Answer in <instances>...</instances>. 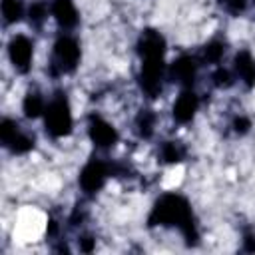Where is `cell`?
I'll return each instance as SVG.
<instances>
[{
  "mask_svg": "<svg viewBox=\"0 0 255 255\" xmlns=\"http://www.w3.org/2000/svg\"><path fill=\"white\" fill-rule=\"evenodd\" d=\"M149 221H151V225H177L181 229V233L185 235V239H189V241L197 239L189 203L181 195H175V193L163 195L155 203V207L149 215Z\"/></svg>",
  "mask_w": 255,
  "mask_h": 255,
  "instance_id": "6da1fadb",
  "label": "cell"
},
{
  "mask_svg": "<svg viewBox=\"0 0 255 255\" xmlns=\"http://www.w3.org/2000/svg\"><path fill=\"white\" fill-rule=\"evenodd\" d=\"M44 120H46V129L52 135L62 137V135L70 133V129H72V114H70V106H68L64 96H58L50 104H46Z\"/></svg>",
  "mask_w": 255,
  "mask_h": 255,
  "instance_id": "7a4b0ae2",
  "label": "cell"
},
{
  "mask_svg": "<svg viewBox=\"0 0 255 255\" xmlns=\"http://www.w3.org/2000/svg\"><path fill=\"white\" fill-rule=\"evenodd\" d=\"M80 62V46L74 38L62 36L54 44V68L60 72H72Z\"/></svg>",
  "mask_w": 255,
  "mask_h": 255,
  "instance_id": "3957f363",
  "label": "cell"
},
{
  "mask_svg": "<svg viewBox=\"0 0 255 255\" xmlns=\"http://www.w3.org/2000/svg\"><path fill=\"white\" fill-rule=\"evenodd\" d=\"M161 76H163V58H143L141 72H139V84L141 90L155 98L161 90Z\"/></svg>",
  "mask_w": 255,
  "mask_h": 255,
  "instance_id": "277c9868",
  "label": "cell"
},
{
  "mask_svg": "<svg viewBox=\"0 0 255 255\" xmlns=\"http://www.w3.org/2000/svg\"><path fill=\"white\" fill-rule=\"evenodd\" d=\"M0 139L14 153H26V151H30L34 147V139L28 137L18 128V124L12 122V120H2V124H0Z\"/></svg>",
  "mask_w": 255,
  "mask_h": 255,
  "instance_id": "5b68a950",
  "label": "cell"
},
{
  "mask_svg": "<svg viewBox=\"0 0 255 255\" xmlns=\"http://www.w3.org/2000/svg\"><path fill=\"white\" fill-rule=\"evenodd\" d=\"M108 173H110V165H108V163H104V161H100V159H92V161L82 169V173H80V185H82V189H84L86 193L98 191V189L104 185Z\"/></svg>",
  "mask_w": 255,
  "mask_h": 255,
  "instance_id": "8992f818",
  "label": "cell"
},
{
  "mask_svg": "<svg viewBox=\"0 0 255 255\" xmlns=\"http://www.w3.org/2000/svg\"><path fill=\"white\" fill-rule=\"evenodd\" d=\"M8 54H10V60L14 64L16 70L20 72H28L30 66H32V42L26 38V36H14L10 40V46H8Z\"/></svg>",
  "mask_w": 255,
  "mask_h": 255,
  "instance_id": "52a82bcc",
  "label": "cell"
},
{
  "mask_svg": "<svg viewBox=\"0 0 255 255\" xmlns=\"http://www.w3.org/2000/svg\"><path fill=\"white\" fill-rule=\"evenodd\" d=\"M88 129H90L92 141L96 145H100V147H110V145H114L118 141V131L114 129V126L108 124L106 120L98 118V116H92Z\"/></svg>",
  "mask_w": 255,
  "mask_h": 255,
  "instance_id": "ba28073f",
  "label": "cell"
},
{
  "mask_svg": "<svg viewBox=\"0 0 255 255\" xmlns=\"http://www.w3.org/2000/svg\"><path fill=\"white\" fill-rule=\"evenodd\" d=\"M139 54L141 58H163V52H165V40L159 32L155 30H145L139 38Z\"/></svg>",
  "mask_w": 255,
  "mask_h": 255,
  "instance_id": "9c48e42d",
  "label": "cell"
},
{
  "mask_svg": "<svg viewBox=\"0 0 255 255\" xmlns=\"http://www.w3.org/2000/svg\"><path fill=\"white\" fill-rule=\"evenodd\" d=\"M195 72H197V64L191 56H179L171 64V70H169L173 82H177L181 86H191L195 80Z\"/></svg>",
  "mask_w": 255,
  "mask_h": 255,
  "instance_id": "30bf717a",
  "label": "cell"
},
{
  "mask_svg": "<svg viewBox=\"0 0 255 255\" xmlns=\"http://www.w3.org/2000/svg\"><path fill=\"white\" fill-rule=\"evenodd\" d=\"M197 106H199L197 96H195L191 90H185V92L175 100V104H173V118H175V122H179V124L191 122V118H193L195 112H197Z\"/></svg>",
  "mask_w": 255,
  "mask_h": 255,
  "instance_id": "8fae6325",
  "label": "cell"
},
{
  "mask_svg": "<svg viewBox=\"0 0 255 255\" xmlns=\"http://www.w3.org/2000/svg\"><path fill=\"white\" fill-rule=\"evenodd\" d=\"M52 16L62 28H74L78 24V10L72 0H54L52 2Z\"/></svg>",
  "mask_w": 255,
  "mask_h": 255,
  "instance_id": "7c38bea8",
  "label": "cell"
},
{
  "mask_svg": "<svg viewBox=\"0 0 255 255\" xmlns=\"http://www.w3.org/2000/svg\"><path fill=\"white\" fill-rule=\"evenodd\" d=\"M235 70L247 88L255 86V60L249 52H239L235 56Z\"/></svg>",
  "mask_w": 255,
  "mask_h": 255,
  "instance_id": "4fadbf2b",
  "label": "cell"
},
{
  "mask_svg": "<svg viewBox=\"0 0 255 255\" xmlns=\"http://www.w3.org/2000/svg\"><path fill=\"white\" fill-rule=\"evenodd\" d=\"M44 112H46V102H44V98L40 94L32 92V94H28L24 98V114L28 118H38Z\"/></svg>",
  "mask_w": 255,
  "mask_h": 255,
  "instance_id": "5bb4252c",
  "label": "cell"
},
{
  "mask_svg": "<svg viewBox=\"0 0 255 255\" xmlns=\"http://www.w3.org/2000/svg\"><path fill=\"white\" fill-rule=\"evenodd\" d=\"M24 14V6L20 0H2V16L8 24L18 22Z\"/></svg>",
  "mask_w": 255,
  "mask_h": 255,
  "instance_id": "9a60e30c",
  "label": "cell"
},
{
  "mask_svg": "<svg viewBox=\"0 0 255 255\" xmlns=\"http://www.w3.org/2000/svg\"><path fill=\"white\" fill-rule=\"evenodd\" d=\"M181 157H183V151H181V147L177 143H171V141L163 143V147H161V159L163 161L177 163V161H181Z\"/></svg>",
  "mask_w": 255,
  "mask_h": 255,
  "instance_id": "2e32d148",
  "label": "cell"
},
{
  "mask_svg": "<svg viewBox=\"0 0 255 255\" xmlns=\"http://www.w3.org/2000/svg\"><path fill=\"white\" fill-rule=\"evenodd\" d=\"M153 126H155V116L149 114V112H143L139 118H137V129L143 137H149L151 131H153Z\"/></svg>",
  "mask_w": 255,
  "mask_h": 255,
  "instance_id": "e0dca14e",
  "label": "cell"
},
{
  "mask_svg": "<svg viewBox=\"0 0 255 255\" xmlns=\"http://www.w3.org/2000/svg\"><path fill=\"white\" fill-rule=\"evenodd\" d=\"M223 44L221 42H211L209 46H205V52H203V58L205 62H211V64H217L223 56Z\"/></svg>",
  "mask_w": 255,
  "mask_h": 255,
  "instance_id": "ac0fdd59",
  "label": "cell"
},
{
  "mask_svg": "<svg viewBox=\"0 0 255 255\" xmlns=\"http://www.w3.org/2000/svg\"><path fill=\"white\" fill-rule=\"evenodd\" d=\"M46 16H48V6L44 2H36V4L30 6V20H32V24H42L46 20Z\"/></svg>",
  "mask_w": 255,
  "mask_h": 255,
  "instance_id": "d6986e66",
  "label": "cell"
},
{
  "mask_svg": "<svg viewBox=\"0 0 255 255\" xmlns=\"http://www.w3.org/2000/svg\"><path fill=\"white\" fill-rule=\"evenodd\" d=\"M221 4H223L229 12H233V14H237V12H241V10L245 8V0H221Z\"/></svg>",
  "mask_w": 255,
  "mask_h": 255,
  "instance_id": "ffe728a7",
  "label": "cell"
},
{
  "mask_svg": "<svg viewBox=\"0 0 255 255\" xmlns=\"http://www.w3.org/2000/svg\"><path fill=\"white\" fill-rule=\"evenodd\" d=\"M213 82H215L217 86H229V72L223 70V68H219V70L213 74Z\"/></svg>",
  "mask_w": 255,
  "mask_h": 255,
  "instance_id": "44dd1931",
  "label": "cell"
},
{
  "mask_svg": "<svg viewBox=\"0 0 255 255\" xmlns=\"http://www.w3.org/2000/svg\"><path fill=\"white\" fill-rule=\"evenodd\" d=\"M233 128H235V131H237V133H245V131L251 128V124H249V120H247V118L239 116V118H235V120H233Z\"/></svg>",
  "mask_w": 255,
  "mask_h": 255,
  "instance_id": "7402d4cb",
  "label": "cell"
},
{
  "mask_svg": "<svg viewBox=\"0 0 255 255\" xmlns=\"http://www.w3.org/2000/svg\"><path fill=\"white\" fill-rule=\"evenodd\" d=\"M245 245H247V251H255V239L251 235L245 237Z\"/></svg>",
  "mask_w": 255,
  "mask_h": 255,
  "instance_id": "603a6c76",
  "label": "cell"
}]
</instances>
